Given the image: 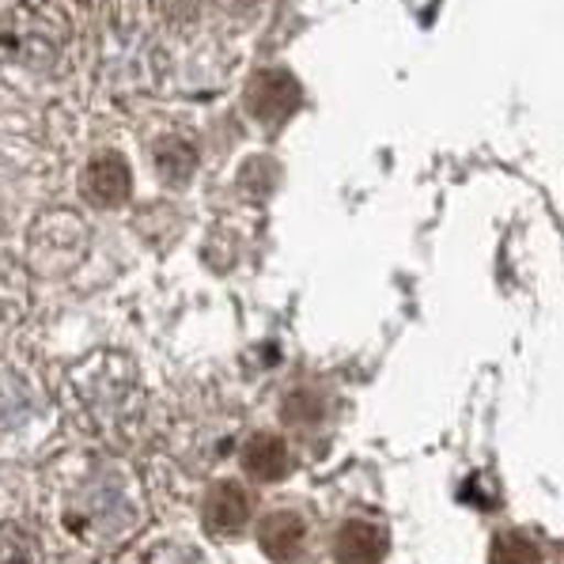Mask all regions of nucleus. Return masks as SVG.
<instances>
[{"label": "nucleus", "mask_w": 564, "mask_h": 564, "mask_svg": "<svg viewBox=\"0 0 564 564\" xmlns=\"http://www.w3.org/2000/svg\"><path fill=\"white\" fill-rule=\"evenodd\" d=\"M242 470L254 477V481H281L292 470L289 444L281 436H273V432H258L242 447Z\"/></svg>", "instance_id": "obj_7"}, {"label": "nucleus", "mask_w": 564, "mask_h": 564, "mask_svg": "<svg viewBox=\"0 0 564 564\" xmlns=\"http://www.w3.org/2000/svg\"><path fill=\"white\" fill-rule=\"evenodd\" d=\"M258 545L273 564H296L307 545V519L296 511H273L258 527Z\"/></svg>", "instance_id": "obj_5"}, {"label": "nucleus", "mask_w": 564, "mask_h": 564, "mask_svg": "<svg viewBox=\"0 0 564 564\" xmlns=\"http://www.w3.org/2000/svg\"><path fill=\"white\" fill-rule=\"evenodd\" d=\"M57 527L80 545L110 550L129 542L144 527V505L137 489L126 481V474H95L84 485H76L57 505Z\"/></svg>", "instance_id": "obj_1"}, {"label": "nucleus", "mask_w": 564, "mask_h": 564, "mask_svg": "<svg viewBox=\"0 0 564 564\" xmlns=\"http://www.w3.org/2000/svg\"><path fill=\"white\" fill-rule=\"evenodd\" d=\"M129 167L121 155H99L88 171H84V197L99 208H115L129 197Z\"/></svg>", "instance_id": "obj_6"}, {"label": "nucleus", "mask_w": 564, "mask_h": 564, "mask_svg": "<svg viewBox=\"0 0 564 564\" xmlns=\"http://www.w3.org/2000/svg\"><path fill=\"white\" fill-rule=\"evenodd\" d=\"M0 564H31V542L20 527H0Z\"/></svg>", "instance_id": "obj_10"}, {"label": "nucleus", "mask_w": 564, "mask_h": 564, "mask_svg": "<svg viewBox=\"0 0 564 564\" xmlns=\"http://www.w3.org/2000/svg\"><path fill=\"white\" fill-rule=\"evenodd\" d=\"M289 84L292 80L284 73H262L254 84H250V95H247L250 110H254L258 118H265V121L284 118L292 107H296V88L281 95V88H289Z\"/></svg>", "instance_id": "obj_8"}, {"label": "nucleus", "mask_w": 564, "mask_h": 564, "mask_svg": "<svg viewBox=\"0 0 564 564\" xmlns=\"http://www.w3.org/2000/svg\"><path fill=\"white\" fill-rule=\"evenodd\" d=\"M489 564H542V550L531 534L500 531L489 545Z\"/></svg>", "instance_id": "obj_9"}, {"label": "nucleus", "mask_w": 564, "mask_h": 564, "mask_svg": "<svg viewBox=\"0 0 564 564\" xmlns=\"http://www.w3.org/2000/svg\"><path fill=\"white\" fill-rule=\"evenodd\" d=\"M387 531L379 523H368V519H345L334 531V545H329L337 564H379L387 557Z\"/></svg>", "instance_id": "obj_4"}, {"label": "nucleus", "mask_w": 564, "mask_h": 564, "mask_svg": "<svg viewBox=\"0 0 564 564\" xmlns=\"http://www.w3.org/2000/svg\"><path fill=\"white\" fill-rule=\"evenodd\" d=\"M202 519L213 538H236L250 523V492L239 481H216L205 492Z\"/></svg>", "instance_id": "obj_3"}, {"label": "nucleus", "mask_w": 564, "mask_h": 564, "mask_svg": "<svg viewBox=\"0 0 564 564\" xmlns=\"http://www.w3.org/2000/svg\"><path fill=\"white\" fill-rule=\"evenodd\" d=\"M50 15H54V8H34V0L12 8V15H8L4 28H0V42H4L8 50H15L23 61L54 57L61 50V31L57 28L42 31V20H50Z\"/></svg>", "instance_id": "obj_2"}]
</instances>
